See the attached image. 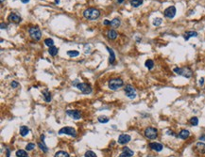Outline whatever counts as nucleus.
<instances>
[{
    "instance_id": "cd10ccee",
    "label": "nucleus",
    "mask_w": 205,
    "mask_h": 157,
    "mask_svg": "<svg viewBox=\"0 0 205 157\" xmlns=\"http://www.w3.org/2000/svg\"><path fill=\"white\" fill-rule=\"evenodd\" d=\"M98 122L100 123H107L109 122V118L107 116H99L98 117Z\"/></svg>"
},
{
    "instance_id": "a19ab883",
    "label": "nucleus",
    "mask_w": 205,
    "mask_h": 157,
    "mask_svg": "<svg viewBox=\"0 0 205 157\" xmlns=\"http://www.w3.org/2000/svg\"><path fill=\"white\" fill-rule=\"evenodd\" d=\"M0 27H1V29L6 28V27H7V25H6V24H4V23H2V24H1V26H0Z\"/></svg>"
},
{
    "instance_id": "9b49d317",
    "label": "nucleus",
    "mask_w": 205,
    "mask_h": 157,
    "mask_svg": "<svg viewBox=\"0 0 205 157\" xmlns=\"http://www.w3.org/2000/svg\"><path fill=\"white\" fill-rule=\"evenodd\" d=\"M66 114L68 115L70 118H72L73 120H79L81 118V113L79 110H67Z\"/></svg>"
},
{
    "instance_id": "f3484780",
    "label": "nucleus",
    "mask_w": 205,
    "mask_h": 157,
    "mask_svg": "<svg viewBox=\"0 0 205 157\" xmlns=\"http://www.w3.org/2000/svg\"><path fill=\"white\" fill-rule=\"evenodd\" d=\"M197 36H198V32L196 31H187L184 34V38L185 41H188L192 37H197Z\"/></svg>"
},
{
    "instance_id": "393cba45",
    "label": "nucleus",
    "mask_w": 205,
    "mask_h": 157,
    "mask_svg": "<svg viewBox=\"0 0 205 157\" xmlns=\"http://www.w3.org/2000/svg\"><path fill=\"white\" fill-rule=\"evenodd\" d=\"M58 52H59V49H58L57 47L55 46H52V47H49V50H48V53L50 54L52 57H55L56 55L58 54Z\"/></svg>"
},
{
    "instance_id": "72a5a7b5",
    "label": "nucleus",
    "mask_w": 205,
    "mask_h": 157,
    "mask_svg": "<svg viewBox=\"0 0 205 157\" xmlns=\"http://www.w3.org/2000/svg\"><path fill=\"white\" fill-rule=\"evenodd\" d=\"M84 157H97V154L95 153L94 151H92V150H88V151L85 152Z\"/></svg>"
},
{
    "instance_id": "9d476101",
    "label": "nucleus",
    "mask_w": 205,
    "mask_h": 157,
    "mask_svg": "<svg viewBox=\"0 0 205 157\" xmlns=\"http://www.w3.org/2000/svg\"><path fill=\"white\" fill-rule=\"evenodd\" d=\"M130 139H131L130 136L126 135V134H122V135H120L118 137V143L121 144V145H126V144H128V143L130 142Z\"/></svg>"
},
{
    "instance_id": "0eeeda50",
    "label": "nucleus",
    "mask_w": 205,
    "mask_h": 157,
    "mask_svg": "<svg viewBox=\"0 0 205 157\" xmlns=\"http://www.w3.org/2000/svg\"><path fill=\"white\" fill-rule=\"evenodd\" d=\"M124 91H125V94L128 98L130 99H134L136 97V91L135 89H133V87L131 85H127L124 89Z\"/></svg>"
},
{
    "instance_id": "39448f33",
    "label": "nucleus",
    "mask_w": 205,
    "mask_h": 157,
    "mask_svg": "<svg viewBox=\"0 0 205 157\" xmlns=\"http://www.w3.org/2000/svg\"><path fill=\"white\" fill-rule=\"evenodd\" d=\"M145 136L148 139H155L158 136V130L154 127H148L145 130Z\"/></svg>"
},
{
    "instance_id": "ddd939ff",
    "label": "nucleus",
    "mask_w": 205,
    "mask_h": 157,
    "mask_svg": "<svg viewBox=\"0 0 205 157\" xmlns=\"http://www.w3.org/2000/svg\"><path fill=\"white\" fill-rule=\"evenodd\" d=\"M8 19L11 22L15 23V24H19V23L22 21V18L20 17L18 14H16V13H11V14L9 15Z\"/></svg>"
},
{
    "instance_id": "6ab92c4d",
    "label": "nucleus",
    "mask_w": 205,
    "mask_h": 157,
    "mask_svg": "<svg viewBox=\"0 0 205 157\" xmlns=\"http://www.w3.org/2000/svg\"><path fill=\"white\" fill-rule=\"evenodd\" d=\"M190 136V132L188 130H181L180 133H179V137L180 139H186L188 136Z\"/></svg>"
},
{
    "instance_id": "e433bc0d",
    "label": "nucleus",
    "mask_w": 205,
    "mask_h": 157,
    "mask_svg": "<svg viewBox=\"0 0 205 157\" xmlns=\"http://www.w3.org/2000/svg\"><path fill=\"white\" fill-rule=\"evenodd\" d=\"M119 157H131V156H130V154H128V153H126V152H124V151H123L122 153L119 155Z\"/></svg>"
},
{
    "instance_id": "c03bdc74",
    "label": "nucleus",
    "mask_w": 205,
    "mask_h": 157,
    "mask_svg": "<svg viewBox=\"0 0 205 157\" xmlns=\"http://www.w3.org/2000/svg\"><path fill=\"white\" fill-rule=\"evenodd\" d=\"M199 139H200V140H205V136H200V137H199Z\"/></svg>"
},
{
    "instance_id": "7ed1b4c3",
    "label": "nucleus",
    "mask_w": 205,
    "mask_h": 157,
    "mask_svg": "<svg viewBox=\"0 0 205 157\" xmlns=\"http://www.w3.org/2000/svg\"><path fill=\"white\" fill-rule=\"evenodd\" d=\"M173 71L179 75H181L185 78H190L193 75V71H191V69L189 68H174Z\"/></svg>"
},
{
    "instance_id": "1a4fd4ad",
    "label": "nucleus",
    "mask_w": 205,
    "mask_h": 157,
    "mask_svg": "<svg viewBox=\"0 0 205 157\" xmlns=\"http://www.w3.org/2000/svg\"><path fill=\"white\" fill-rule=\"evenodd\" d=\"M176 8L174 7V6H170V7L166 8V10H165V12H164V14H165V16H166V18H168V19H172V18L175 17V15H176Z\"/></svg>"
},
{
    "instance_id": "6e6552de",
    "label": "nucleus",
    "mask_w": 205,
    "mask_h": 157,
    "mask_svg": "<svg viewBox=\"0 0 205 157\" xmlns=\"http://www.w3.org/2000/svg\"><path fill=\"white\" fill-rule=\"evenodd\" d=\"M59 134L60 135H68V136H71L73 137H76L77 136V133H76V130L72 127H63V128L60 129L59 131Z\"/></svg>"
},
{
    "instance_id": "58836bf2",
    "label": "nucleus",
    "mask_w": 205,
    "mask_h": 157,
    "mask_svg": "<svg viewBox=\"0 0 205 157\" xmlns=\"http://www.w3.org/2000/svg\"><path fill=\"white\" fill-rule=\"evenodd\" d=\"M103 24H104L105 25H111V21H108V20H105V21L103 22Z\"/></svg>"
},
{
    "instance_id": "f704fd0d",
    "label": "nucleus",
    "mask_w": 205,
    "mask_h": 157,
    "mask_svg": "<svg viewBox=\"0 0 205 157\" xmlns=\"http://www.w3.org/2000/svg\"><path fill=\"white\" fill-rule=\"evenodd\" d=\"M34 148H35V144H34V143H29V144L26 146V150H28V151H30V150H32Z\"/></svg>"
},
{
    "instance_id": "4c0bfd02",
    "label": "nucleus",
    "mask_w": 205,
    "mask_h": 157,
    "mask_svg": "<svg viewBox=\"0 0 205 157\" xmlns=\"http://www.w3.org/2000/svg\"><path fill=\"white\" fill-rule=\"evenodd\" d=\"M204 82H205V79L203 78V77H201V78H200V80H199V85H200V86H203Z\"/></svg>"
},
{
    "instance_id": "c9c22d12",
    "label": "nucleus",
    "mask_w": 205,
    "mask_h": 157,
    "mask_svg": "<svg viewBox=\"0 0 205 157\" xmlns=\"http://www.w3.org/2000/svg\"><path fill=\"white\" fill-rule=\"evenodd\" d=\"M11 86L12 87L13 89H16L17 87H19V83L16 82V81H12V82H11Z\"/></svg>"
},
{
    "instance_id": "473e14b6",
    "label": "nucleus",
    "mask_w": 205,
    "mask_h": 157,
    "mask_svg": "<svg viewBox=\"0 0 205 157\" xmlns=\"http://www.w3.org/2000/svg\"><path fill=\"white\" fill-rule=\"evenodd\" d=\"M123 151L126 152V153H128V154H130V156H133V154H134L133 150H131L130 148H128V147H124V148H123Z\"/></svg>"
},
{
    "instance_id": "2f4dec72",
    "label": "nucleus",
    "mask_w": 205,
    "mask_h": 157,
    "mask_svg": "<svg viewBox=\"0 0 205 157\" xmlns=\"http://www.w3.org/2000/svg\"><path fill=\"white\" fill-rule=\"evenodd\" d=\"M163 20L161 19V18H155L154 20H153V25L154 26H159V25L162 24Z\"/></svg>"
},
{
    "instance_id": "c756f323",
    "label": "nucleus",
    "mask_w": 205,
    "mask_h": 157,
    "mask_svg": "<svg viewBox=\"0 0 205 157\" xmlns=\"http://www.w3.org/2000/svg\"><path fill=\"white\" fill-rule=\"evenodd\" d=\"M190 124L192 126H197L198 124V119L197 117H192L190 119Z\"/></svg>"
},
{
    "instance_id": "49530a36",
    "label": "nucleus",
    "mask_w": 205,
    "mask_h": 157,
    "mask_svg": "<svg viewBox=\"0 0 205 157\" xmlns=\"http://www.w3.org/2000/svg\"><path fill=\"white\" fill-rule=\"evenodd\" d=\"M55 3L59 4V3H60V0H55Z\"/></svg>"
},
{
    "instance_id": "2eb2a0df",
    "label": "nucleus",
    "mask_w": 205,
    "mask_h": 157,
    "mask_svg": "<svg viewBox=\"0 0 205 157\" xmlns=\"http://www.w3.org/2000/svg\"><path fill=\"white\" fill-rule=\"evenodd\" d=\"M43 139H44V135H42L41 136V141L38 142V146L40 147V149L43 150V152H47L48 151V148L45 146V144L43 142Z\"/></svg>"
},
{
    "instance_id": "f257e3e1",
    "label": "nucleus",
    "mask_w": 205,
    "mask_h": 157,
    "mask_svg": "<svg viewBox=\"0 0 205 157\" xmlns=\"http://www.w3.org/2000/svg\"><path fill=\"white\" fill-rule=\"evenodd\" d=\"M83 16L88 20H96L100 16V11L95 8H90L84 11Z\"/></svg>"
},
{
    "instance_id": "a211bd4d",
    "label": "nucleus",
    "mask_w": 205,
    "mask_h": 157,
    "mask_svg": "<svg viewBox=\"0 0 205 157\" xmlns=\"http://www.w3.org/2000/svg\"><path fill=\"white\" fill-rule=\"evenodd\" d=\"M107 50H108V52L110 53V58H109V62H110V64H112V63H113V62L115 61V52H113V50H112V48H110V47H107Z\"/></svg>"
},
{
    "instance_id": "37998d69",
    "label": "nucleus",
    "mask_w": 205,
    "mask_h": 157,
    "mask_svg": "<svg viewBox=\"0 0 205 157\" xmlns=\"http://www.w3.org/2000/svg\"><path fill=\"white\" fill-rule=\"evenodd\" d=\"M21 1H22V3L26 4V3H28V2H29V0H21Z\"/></svg>"
},
{
    "instance_id": "4468645a",
    "label": "nucleus",
    "mask_w": 205,
    "mask_h": 157,
    "mask_svg": "<svg viewBox=\"0 0 205 157\" xmlns=\"http://www.w3.org/2000/svg\"><path fill=\"white\" fill-rule=\"evenodd\" d=\"M196 150L198 151V153L203 154L205 153V143L202 142H198L196 144Z\"/></svg>"
},
{
    "instance_id": "b1692460",
    "label": "nucleus",
    "mask_w": 205,
    "mask_h": 157,
    "mask_svg": "<svg viewBox=\"0 0 205 157\" xmlns=\"http://www.w3.org/2000/svg\"><path fill=\"white\" fill-rule=\"evenodd\" d=\"M120 20H119L118 18H115L112 21H111V25H112L113 28H116V27H118L119 25H120Z\"/></svg>"
},
{
    "instance_id": "dca6fc26",
    "label": "nucleus",
    "mask_w": 205,
    "mask_h": 157,
    "mask_svg": "<svg viewBox=\"0 0 205 157\" xmlns=\"http://www.w3.org/2000/svg\"><path fill=\"white\" fill-rule=\"evenodd\" d=\"M107 37L109 40H115L117 38V32L115 29H110L107 31Z\"/></svg>"
},
{
    "instance_id": "20e7f679",
    "label": "nucleus",
    "mask_w": 205,
    "mask_h": 157,
    "mask_svg": "<svg viewBox=\"0 0 205 157\" xmlns=\"http://www.w3.org/2000/svg\"><path fill=\"white\" fill-rule=\"evenodd\" d=\"M29 36L32 38L34 41H39L42 37V32L38 26H31L29 29Z\"/></svg>"
},
{
    "instance_id": "bb28decb",
    "label": "nucleus",
    "mask_w": 205,
    "mask_h": 157,
    "mask_svg": "<svg viewBox=\"0 0 205 157\" xmlns=\"http://www.w3.org/2000/svg\"><path fill=\"white\" fill-rule=\"evenodd\" d=\"M16 156L17 157H28V152L24 150H18L16 151Z\"/></svg>"
},
{
    "instance_id": "5701e85b",
    "label": "nucleus",
    "mask_w": 205,
    "mask_h": 157,
    "mask_svg": "<svg viewBox=\"0 0 205 157\" xmlns=\"http://www.w3.org/2000/svg\"><path fill=\"white\" fill-rule=\"evenodd\" d=\"M54 157H70L69 154L66 152V151H63V150H59L55 153Z\"/></svg>"
},
{
    "instance_id": "a878e982",
    "label": "nucleus",
    "mask_w": 205,
    "mask_h": 157,
    "mask_svg": "<svg viewBox=\"0 0 205 157\" xmlns=\"http://www.w3.org/2000/svg\"><path fill=\"white\" fill-rule=\"evenodd\" d=\"M145 66H146L148 70H152L153 67H154V62H153V60H151V59H148V60L145 62Z\"/></svg>"
},
{
    "instance_id": "de8ad7c7",
    "label": "nucleus",
    "mask_w": 205,
    "mask_h": 157,
    "mask_svg": "<svg viewBox=\"0 0 205 157\" xmlns=\"http://www.w3.org/2000/svg\"><path fill=\"white\" fill-rule=\"evenodd\" d=\"M3 1H4V0H1V2H3Z\"/></svg>"
},
{
    "instance_id": "ea45409f",
    "label": "nucleus",
    "mask_w": 205,
    "mask_h": 157,
    "mask_svg": "<svg viewBox=\"0 0 205 157\" xmlns=\"http://www.w3.org/2000/svg\"><path fill=\"white\" fill-rule=\"evenodd\" d=\"M79 80H78V79H76L75 81H74V82H73V86H75V87H77L78 86V84H79Z\"/></svg>"
},
{
    "instance_id": "412c9836",
    "label": "nucleus",
    "mask_w": 205,
    "mask_h": 157,
    "mask_svg": "<svg viewBox=\"0 0 205 157\" xmlns=\"http://www.w3.org/2000/svg\"><path fill=\"white\" fill-rule=\"evenodd\" d=\"M29 133V129L28 126H21L20 127V135L22 136H28Z\"/></svg>"
},
{
    "instance_id": "423d86ee",
    "label": "nucleus",
    "mask_w": 205,
    "mask_h": 157,
    "mask_svg": "<svg viewBox=\"0 0 205 157\" xmlns=\"http://www.w3.org/2000/svg\"><path fill=\"white\" fill-rule=\"evenodd\" d=\"M77 88H78L83 94H86V95L87 94H90V93L92 92V88H91L90 85L87 84V83H79Z\"/></svg>"
},
{
    "instance_id": "7c9ffc66",
    "label": "nucleus",
    "mask_w": 205,
    "mask_h": 157,
    "mask_svg": "<svg viewBox=\"0 0 205 157\" xmlns=\"http://www.w3.org/2000/svg\"><path fill=\"white\" fill-rule=\"evenodd\" d=\"M44 43H45V45H47L48 47L54 46V41L52 39H45L44 40Z\"/></svg>"
},
{
    "instance_id": "f03ea898",
    "label": "nucleus",
    "mask_w": 205,
    "mask_h": 157,
    "mask_svg": "<svg viewBox=\"0 0 205 157\" xmlns=\"http://www.w3.org/2000/svg\"><path fill=\"white\" fill-rule=\"evenodd\" d=\"M123 85H124V82L120 78H112L109 80L108 83L109 89L112 90H116V89H120L121 87H123Z\"/></svg>"
},
{
    "instance_id": "f8f14e48",
    "label": "nucleus",
    "mask_w": 205,
    "mask_h": 157,
    "mask_svg": "<svg viewBox=\"0 0 205 157\" xmlns=\"http://www.w3.org/2000/svg\"><path fill=\"white\" fill-rule=\"evenodd\" d=\"M149 148L151 150H155V151H161V150L164 149V146H163L161 143H158V142H151L149 143Z\"/></svg>"
},
{
    "instance_id": "aec40b11",
    "label": "nucleus",
    "mask_w": 205,
    "mask_h": 157,
    "mask_svg": "<svg viewBox=\"0 0 205 157\" xmlns=\"http://www.w3.org/2000/svg\"><path fill=\"white\" fill-rule=\"evenodd\" d=\"M43 99L47 103H50L51 101V94L50 92L47 90V89H44L43 91Z\"/></svg>"
},
{
    "instance_id": "a18cd8bd",
    "label": "nucleus",
    "mask_w": 205,
    "mask_h": 157,
    "mask_svg": "<svg viewBox=\"0 0 205 157\" xmlns=\"http://www.w3.org/2000/svg\"><path fill=\"white\" fill-rule=\"evenodd\" d=\"M117 2H118V3H123L124 0H117Z\"/></svg>"
},
{
    "instance_id": "4be33fe9",
    "label": "nucleus",
    "mask_w": 205,
    "mask_h": 157,
    "mask_svg": "<svg viewBox=\"0 0 205 157\" xmlns=\"http://www.w3.org/2000/svg\"><path fill=\"white\" fill-rule=\"evenodd\" d=\"M130 3L133 8H138L143 4V0H130Z\"/></svg>"
},
{
    "instance_id": "c85d7f7f",
    "label": "nucleus",
    "mask_w": 205,
    "mask_h": 157,
    "mask_svg": "<svg viewBox=\"0 0 205 157\" xmlns=\"http://www.w3.org/2000/svg\"><path fill=\"white\" fill-rule=\"evenodd\" d=\"M67 55H68L69 57H78V56L79 55V51H76V50L68 51V52H67Z\"/></svg>"
},
{
    "instance_id": "79ce46f5",
    "label": "nucleus",
    "mask_w": 205,
    "mask_h": 157,
    "mask_svg": "<svg viewBox=\"0 0 205 157\" xmlns=\"http://www.w3.org/2000/svg\"><path fill=\"white\" fill-rule=\"evenodd\" d=\"M10 153H11V152H10V150L7 148V157H10Z\"/></svg>"
}]
</instances>
